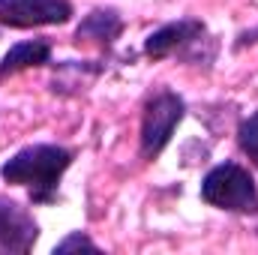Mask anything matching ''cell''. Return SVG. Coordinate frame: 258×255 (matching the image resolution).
Returning a JSON list of instances; mask_svg holds the SVG:
<instances>
[{"label": "cell", "instance_id": "8fae6325", "mask_svg": "<svg viewBox=\"0 0 258 255\" xmlns=\"http://www.w3.org/2000/svg\"><path fill=\"white\" fill-rule=\"evenodd\" d=\"M75 249L99 252V243H93V240H90V237H87L84 231H72V234H69L66 240H60V243L54 246V255H57V252H60V255H63V252H75Z\"/></svg>", "mask_w": 258, "mask_h": 255}, {"label": "cell", "instance_id": "8992f818", "mask_svg": "<svg viewBox=\"0 0 258 255\" xmlns=\"http://www.w3.org/2000/svg\"><path fill=\"white\" fill-rule=\"evenodd\" d=\"M39 240V225L27 207H21L12 198L0 195V252L3 255H24Z\"/></svg>", "mask_w": 258, "mask_h": 255}, {"label": "cell", "instance_id": "9c48e42d", "mask_svg": "<svg viewBox=\"0 0 258 255\" xmlns=\"http://www.w3.org/2000/svg\"><path fill=\"white\" fill-rule=\"evenodd\" d=\"M102 72H105V63H99V60H87V63L63 60V63H54L51 93H57V96H78V93L87 90V84H90L93 78H99Z\"/></svg>", "mask_w": 258, "mask_h": 255}, {"label": "cell", "instance_id": "ba28073f", "mask_svg": "<svg viewBox=\"0 0 258 255\" xmlns=\"http://www.w3.org/2000/svg\"><path fill=\"white\" fill-rule=\"evenodd\" d=\"M51 63V39L36 36V39H24L18 45H12L3 60H0V81L24 72V69H36V66Z\"/></svg>", "mask_w": 258, "mask_h": 255}, {"label": "cell", "instance_id": "7a4b0ae2", "mask_svg": "<svg viewBox=\"0 0 258 255\" xmlns=\"http://www.w3.org/2000/svg\"><path fill=\"white\" fill-rule=\"evenodd\" d=\"M216 36L207 33V24L201 18H177L162 24L159 30H153L144 39V54L150 60H165V57H177L180 63L198 66L204 72H210V66L216 60Z\"/></svg>", "mask_w": 258, "mask_h": 255}, {"label": "cell", "instance_id": "3957f363", "mask_svg": "<svg viewBox=\"0 0 258 255\" xmlns=\"http://www.w3.org/2000/svg\"><path fill=\"white\" fill-rule=\"evenodd\" d=\"M201 201L216 210L258 216V186L252 174L237 162H219L204 174Z\"/></svg>", "mask_w": 258, "mask_h": 255}, {"label": "cell", "instance_id": "6da1fadb", "mask_svg": "<svg viewBox=\"0 0 258 255\" xmlns=\"http://www.w3.org/2000/svg\"><path fill=\"white\" fill-rule=\"evenodd\" d=\"M75 153L60 144H30L3 162L0 177L12 186H24L33 204H54L60 177L72 165Z\"/></svg>", "mask_w": 258, "mask_h": 255}, {"label": "cell", "instance_id": "52a82bcc", "mask_svg": "<svg viewBox=\"0 0 258 255\" xmlns=\"http://www.w3.org/2000/svg\"><path fill=\"white\" fill-rule=\"evenodd\" d=\"M123 15L114 9V6H99V9H90L84 18H81V24L75 27V36H72V42L81 48V45H96V48H102V51H108V48H114V42L120 39V33H123Z\"/></svg>", "mask_w": 258, "mask_h": 255}, {"label": "cell", "instance_id": "5b68a950", "mask_svg": "<svg viewBox=\"0 0 258 255\" xmlns=\"http://www.w3.org/2000/svg\"><path fill=\"white\" fill-rule=\"evenodd\" d=\"M72 18L69 0H0V24L12 30L51 27Z\"/></svg>", "mask_w": 258, "mask_h": 255}, {"label": "cell", "instance_id": "7c38bea8", "mask_svg": "<svg viewBox=\"0 0 258 255\" xmlns=\"http://www.w3.org/2000/svg\"><path fill=\"white\" fill-rule=\"evenodd\" d=\"M258 45V24L255 27H249V30H240L237 33V39H234V51H243V48H252Z\"/></svg>", "mask_w": 258, "mask_h": 255}, {"label": "cell", "instance_id": "30bf717a", "mask_svg": "<svg viewBox=\"0 0 258 255\" xmlns=\"http://www.w3.org/2000/svg\"><path fill=\"white\" fill-rule=\"evenodd\" d=\"M237 144L249 156V162L258 168V111H252L246 120H240V126H237Z\"/></svg>", "mask_w": 258, "mask_h": 255}, {"label": "cell", "instance_id": "277c9868", "mask_svg": "<svg viewBox=\"0 0 258 255\" xmlns=\"http://www.w3.org/2000/svg\"><path fill=\"white\" fill-rule=\"evenodd\" d=\"M183 114H186V102L174 90H156L147 96L144 111H141V135H138L141 159H156L168 147Z\"/></svg>", "mask_w": 258, "mask_h": 255}]
</instances>
